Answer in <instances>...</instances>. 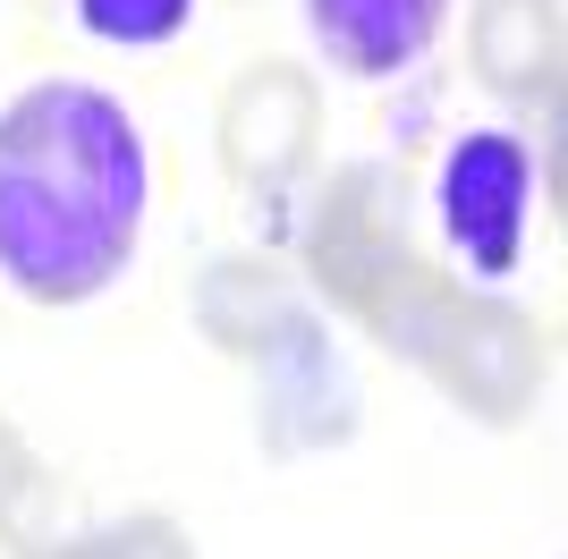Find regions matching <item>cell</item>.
Listing matches in <instances>:
<instances>
[{"mask_svg":"<svg viewBox=\"0 0 568 559\" xmlns=\"http://www.w3.org/2000/svg\"><path fill=\"white\" fill-rule=\"evenodd\" d=\"M288 314H297V297H288V280L272 272V263H221V272H204V288H195V323L237 356H255Z\"/></svg>","mask_w":568,"mask_h":559,"instance_id":"cell-9","label":"cell"},{"mask_svg":"<svg viewBox=\"0 0 568 559\" xmlns=\"http://www.w3.org/2000/svg\"><path fill=\"white\" fill-rule=\"evenodd\" d=\"M153 153L128 102L43 77L0 111V280L26 305L102 297L144 237Z\"/></svg>","mask_w":568,"mask_h":559,"instance_id":"cell-1","label":"cell"},{"mask_svg":"<svg viewBox=\"0 0 568 559\" xmlns=\"http://www.w3.org/2000/svg\"><path fill=\"white\" fill-rule=\"evenodd\" d=\"M526 221H535V144L509 128H475L442 162V230L484 280L518 272Z\"/></svg>","mask_w":568,"mask_h":559,"instance_id":"cell-4","label":"cell"},{"mask_svg":"<svg viewBox=\"0 0 568 559\" xmlns=\"http://www.w3.org/2000/svg\"><path fill=\"white\" fill-rule=\"evenodd\" d=\"M102 559H195V542L170 526L162 509H136V517H119L111 535H94Z\"/></svg>","mask_w":568,"mask_h":559,"instance_id":"cell-11","label":"cell"},{"mask_svg":"<svg viewBox=\"0 0 568 559\" xmlns=\"http://www.w3.org/2000/svg\"><path fill=\"white\" fill-rule=\"evenodd\" d=\"M34 491H43V466H34V449L18 441V424L0 416V535H18V517H26Z\"/></svg>","mask_w":568,"mask_h":559,"instance_id":"cell-12","label":"cell"},{"mask_svg":"<svg viewBox=\"0 0 568 559\" xmlns=\"http://www.w3.org/2000/svg\"><path fill=\"white\" fill-rule=\"evenodd\" d=\"M407 365H425L433 382L467 407V416L518 424L526 407L544 398V382H551V339H544V323H535V314H518V305L450 288Z\"/></svg>","mask_w":568,"mask_h":559,"instance_id":"cell-2","label":"cell"},{"mask_svg":"<svg viewBox=\"0 0 568 559\" xmlns=\"http://www.w3.org/2000/svg\"><path fill=\"white\" fill-rule=\"evenodd\" d=\"M263 433H272V449H306V441H339L356 416L348 398V373H339V356L323 348V331L306 323V314H288L272 339H263Z\"/></svg>","mask_w":568,"mask_h":559,"instance_id":"cell-6","label":"cell"},{"mask_svg":"<svg viewBox=\"0 0 568 559\" xmlns=\"http://www.w3.org/2000/svg\"><path fill=\"white\" fill-rule=\"evenodd\" d=\"M187 18H195V0H77V26L119 51L170 43V34H187Z\"/></svg>","mask_w":568,"mask_h":559,"instance_id":"cell-10","label":"cell"},{"mask_svg":"<svg viewBox=\"0 0 568 559\" xmlns=\"http://www.w3.org/2000/svg\"><path fill=\"white\" fill-rule=\"evenodd\" d=\"M442 9L450 0H306V26L348 77H399L442 34Z\"/></svg>","mask_w":568,"mask_h":559,"instance_id":"cell-7","label":"cell"},{"mask_svg":"<svg viewBox=\"0 0 568 559\" xmlns=\"http://www.w3.org/2000/svg\"><path fill=\"white\" fill-rule=\"evenodd\" d=\"M34 559H102V551H94V535H85V542H43Z\"/></svg>","mask_w":568,"mask_h":559,"instance_id":"cell-13","label":"cell"},{"mask_svg":"<svg viewBox=\"0 0 568 559\" xmlns=\"http://www.w3.org/2000/svg\"><path fill=\"white\" fill-rule=\"evenodd\" d=\"M467 60L509 102H551V77H560V0H475Z\"/></svg>","mask_w":568,"mask_h":559,"instance_id":"cell-8","label":"cell"},{"mask_svg":"<svg viewBox=\"0 0 568 559\" xmlns=\"http://www.w3.org/2000/svg\"><path fill=\"white\" fill-rule=\"evenodd\" d=\"M323 144V93L297 60H255L221 93V170L237 186H281Z\"/></svg>","mask_w":568,"mask_h":559,"instance_id":"cell-5","label":"cell"},{"mask_svg":"<svg viewBox=\"0 0 568 559\" xmlns=\"http://www.w3.org/2000/svg\"><path fill=\"white\" fill-rule=\"evenodd\" d=\"M407 263H416V246H407V221H399V179L382 162H348L323 186V212H314V230H306L314 288L339 314H365Z\"/></svg>","mask_w":568,"mask_h":559,"instance_id":"cell-3","label":"cell"}]
</instances>
